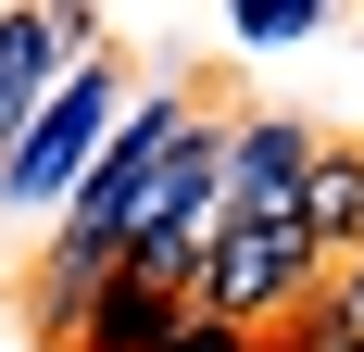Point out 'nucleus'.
Returning a JSON list of instances; mask_svg holds the SVG:
<instances>
[{
  "label": "nucleus",
  "instance_id": "nucleus-1",
  "mask_svg": "<svg viewBox=\"0 0 364 352\" xmlns=\"http://www.w3.org/2000/svg\"><path fill=\"white\" fill-rule=\"evenodd\" d=\"M314 289H327V264H314V239H301V214H226V239H214V264H201V289H188V315L239 327V340H277Z\"/></svg>",
  "mask_w": 364,
  "mask_h": 352
},
{
  "label": "nucleus",
  "instance_id": "nucleus-2",
  "mask_svg": "<svg viewBox=\"0 0 364 352\" xmlns=\"http://www.w3.org/2000/svg\"><path fill=\"white\" fill-rule=\"evenodd\" d=\"M113 113H126V101H113V76H101V63H75L63 88H50V113L0 151V202H13V214L75 202V189H88V164H101V139H113Z\"/></svg>",
  "mask_w": 364,
  "mask_h": 352
},
{
  "label": "nucleus",
  "instance_id": "nucleus-3",
  "mask_svg": "<svg viewBox=\"0 0 364 352\" xmlns=\"http://www.w3.org/2000/svg\"><path fill=\"white\" fill-rule=\"evenodd\" d=\"M327 164V139L301 113H239L226 126V214H301V176Z\"/></svg>",
  "mask_w": 364,
  "mask_h": 352
},
{
  "label": "nucleus",
  "instance_id": "nucleus-4",
  "mask_svg": "<svg viewBox=\"0 0 364 352\" xmlns=\"http://www.w3.org/2000/svg\"><path fill=\"white\" fill-rule=\"evenodd\" d=\"M75 51H88V13H0V151L50 113V88L75 76Z\"/></svg>",
  "mask_w": 364,
  "mask_h": 352
},
{
  "label": "nucleus",
  "instance_id": "nucleus-5",
  "mask_svg": "<svg viewBox=\"0 0 364 352\" xmlns=\"http://www.w3.org/2000/svg\"><path fill=\"white\" fill-rule=\"evenodd\" d=\"M176 315H188L176 289H151V277H101V289H88V315H75L63 340H75V352H164V340H176Z\"/></svg>",
  "mask_w": 364,
  "mask_h": 352
},
{
  "label": "nucleus",
  "instance_id": "nucleus-6",
  "mask_svg": "<svg viewBox=\"0 0 364 352\" xmlns=\"http://www.w3.org/2000/svg\"><path fill=\"white\" fill-rule=\"evenodd\" d=\"M301 239H314V264L364 252V151H339V139H327V164L301 176Z\"/></svg>",
  "mask_w": 364,
  "mask_h": 352
},
{
  "label": "nucleus",
  "instance_id": "nucleus-7",
  "mask_svg": "<svg viewBox=\"0 0 364 352\" xmlns=\"http://www.w3.org/2000/svg\"><path fill=\"white\" fill-rule=\"evenodd\" d=\"M327 13L314 0H239V51H289V38H314Z\"/></svg>",
  "mask_w": 364,
  "mask_h": 352
},
{
  "label": "nucleus",
  "instance_id": "nucleus-8",
  "mask_svg": "<svg viewBox=\"0 0 364 352\" xmlns=\"http://www.w3.org/2000/svg\"><path fill=\"white\" fill-rule=\"evenodd\" d=\"M339 302H352V327H364V264H352V289H339Z\"/></svg>",
  "mask_w": 364,
  "mask_h": 352
}]
</instances>
